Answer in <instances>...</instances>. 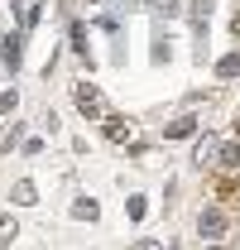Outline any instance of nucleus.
I'll return each mask as SVG.
<instances>
[{"label": "nucleus", "mask_w": 240, "mask_h": 250, "mask_svg": "<svg viewBox=\"0 0 240 250\" xmlns=\"http://www.w3.org/2000/svg\"><path fill=\"white\" fill-rule=\"evenodd\" d=\"M72 101H77V111H82L87 121H106V96L96 92L91 82H77V87H72Z\"/></svg>", "instance_id": "nucleus-1"}, {"label": "nucleus", "mask_w": 240, "mask_h": 250, "mask_svg": "<svg viewBox=\"0 0 240 250\" xmlns=\"http://www.w3.org/2000/svg\"><path fill=\"white\" fill-rule=\"evenodd\" d=\"M197 231H202V236H207V241H216V236H221V231H226V217H221V212H216V207H207V212H202V217H197Z\"/></svg>", "instance_id": "nucleus-2"}, {"label": "nucleus", "mask_w": 240, "mask_h": 250, "mask_svg": "<svg viewBox=\"0 0 240 250\" xmlns=\"http://www.w3.org/2000/svg\"><path fill=\"white\" fill-rule=\"evenodd\" d=\"M0 58H5V67H10V72H15V67H20V58H24V34H10V39H5V48H0Z\"/></svg>", "instance_id": "nucleus-3"}, {"label": "nucleus", "mask_w": 240, "mask_h": 250, "mask_svg": "<svg viewBox=\"0 0 240 250\" xmlns=\"http://www.w3.org/2000/svg\"><path fill=\"white\" fill-rule=\"evenodd\" d=\"M10 197H15L20 207H34V202H39V192H34V183H29V178H20V183L10 188Z\"/></svg>", "instance_id": "nucleus-4"}, {"label": "nucleus", "mask_w": 240, "mask_h": 250, "mask_svg": "<svg viewBox=\"0 0 240 250\" xmlns=\"http://www.w3.org/2000/svg\"><path fill=\"white\" fill-rule=\"evenodd\" d=\"M211 154H221V145H216V140H197L192 159H197V164H211Z\"/></svg>", "instance_id": "nucleus-5"}, {"label": "nucleus", "mask_w": 240, "mask_h": 250, "mask_svg": "<svg viewBox=\"0 0 240 250\" xmlns=\"http://www.w3.org/2000/svg\"><path fill=\"white\" fill-rule=\"evenodd\" d=\"M106 135H111V140L120 145V140H130V125H125V121H116V116H106Z\"/></svg>", "instance_id": "nucleus-6"}, {"label": "nucleus", "mask_w": 240, "mask_h": 250, "mask_svg": "<svg viewBox=\"0 0 240 250\" xmlns=\"http://www.w3.org/2000/svg\"><path fill=\"white\" fill-rule=\"evenodd\" d=\"M192 130H197V121H192V116H182V121L168 125V140H182V135H192Z\"/></svg>", "instance_id": "nucleus-7"}, {"label": "nucleus", "mask_w": 240, "mask_h": 250, "mask_svg": "<svg viewBox=\"0 0 240 250\" xmlns=\"http://www.w3.org/2000/svg\"><path fill=\"white\" fill-rule=\"evenodd\" d=\"M15 236H20V226H15V217H0V250L10 246Z\"/></svg>", "instance_id": "nucleus-8"}, {"label": "nucleus", "mask_w": 240, "mask_h": 250, "mask_svg": "<svg viewBox=\"0 0 240 250\" xmlns=\"http://www.w3.org/2000/svg\"><path fill=\"white\" fill-rule=\"evenodd\" d=\"M216 72H221V77H240V53L221 58V62H216Z\"/></svg>", "instance_id": "nucleus-9"}, {"label": "nucleus", "mask_w": 240, "mask_h": 250, "mask_svg": "<svg viewBox=\"0 0 240 250\" xmlns=\"http://www.w3.org/2000/svg\"><path fill=\"white\" fill-rule=\"evenodd\" d=\"M221 164L236 168V164H240V145H221Z\"/></svg>", "instance_id": "nucleus-10"}, {"label": "nucleus", "mask_w": 240, "mask_h": 250, "mask_svg": "<svg viewBox=\"0 0 240 250\" xmlns=\"http://www.w3.org/2000/svg\"><path fill=\"white\" fill-rule=\"evenodd\" d=\"M15 106H20V96H15V92H0V116H10Z\"/></svg>", "instance_id": "nucleus-11"}, {"label": "nucleus", "mask_w": 240, "mask_h": 250, "mask_svg": "<svg viewBox=\"0 0 240 250\" xmlns=\"http://www.w3.org/2000/svg\"><path fill=\"white\" fill-rule=\"evenodd\" d=\"M72 48H82V53H87V29H82V24H72Z\"/></svg>", "instance_id": "nucleus-12"}, {"label": "nucleus", "mask_w": 240, "mask_h": 250, "mask_svg": "<svg viewBox=\"0 0 240 250\" xmlns=\"http://www.w3.org/2000/svg\"><path fill=\"white\" fill-rule=\"evenodd\" d=\"M135 250H163V246H159L154 236H144V241H135Z\"/></svg>", "instance_id": "nucleus-13"}, {"label": "nucleus", "mask_w": 240, "mask_h": 250, "mask_svg": "<svg viewBox=\"0 0 240 250\" xmlns=\"http://www.w3.org/2000/svg\"><path fill=\"white\" fill-rule=\"evenodd\" d=\"M202 250H216V246H202Z\"/></svg>", "instance_id": "nucleus-14"}]
</instances>
